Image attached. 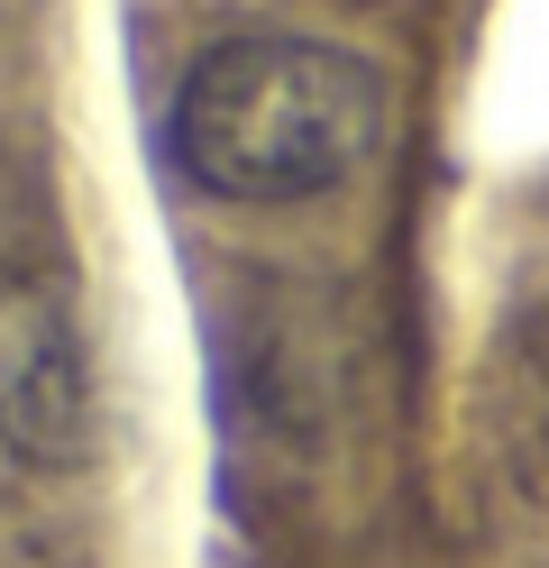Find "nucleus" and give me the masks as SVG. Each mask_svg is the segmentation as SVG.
<instances>
[{
  "label": "nucleus",
  "mask_w": 549,
  "mask_h": 568,
  "mask_svg": "<svg viewBox=\"0 0 549 568\" xmlns=\"http://www.w3.org/2000/svg\"><path fill=\"white\" fill-rule=\"evenodd\" d=\"M385 74L339 38L303 28H238L193 55L174 92V165L211 202L284 211L321 202L376 156Z\"/></svg>",
  "instance_id": "1"
},
{
  "label": "nucleus",
  "mask_w": 549,
  "mask_h": 568,
  "mask_svg": "<svg viewBox=\"0 0 549 568\" xmlns=\"http://www.w3.org/2000/svg\"><path fill=\"white\" fill-rule=\"evenodd\" d=\"M92 358L73 312L28 275H0V449L19 468H83L92 458Z\"/></svg>",
  "instance_id": "2"
}]
</instances>
